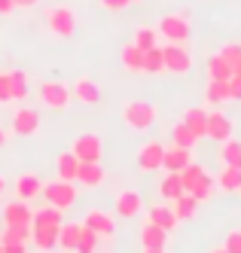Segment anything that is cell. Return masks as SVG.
<instances>
[{"instance_id": "36", "label": "cell", "mask_w": 241, "mask_h": 253, "mask_svg": "<svg viewBox=\"0 0 241 253\" xmlns=\"http://www.w3.org/2000/svg\"><path fill=\"white\" fill-rule=\"evenodd\" d=\"M177 174H180V183H183V189L190 192V189H193V186L198 183V180H201V174H205V168H201L198 162H190V165L183 168V171H177Z\"/></svg>"}, {"instance_id": "23", "label": "cell", "mask_w": 241, "mask_h": 253, "mask_svg": "<svg viewBox=\"0 0 241 253\" xmlns=\"http://www.w3.org/2000/svg\"><path fill=\"white\" fill-rule=\"evenodd\" d=\"M171 211H174L177 220H193V216L198 213V198L190 195V192H183L180 198H174V202H171Z\"/></svg>"}, {"instance_id": "53", "label": "cell", "mask_w": 241, "mask_h": 253, "mask_svg": "<svg viewBox=\"0 0 241 253\" xmlns=\"http://www.w3.org/2000/svg\"><path fill=\"white\" fill-rule=\"evenodd\" d=\"M0 253H3V244H0Z\"/></svg>"}, {"instance_id": "49", "label": "cell", "mask_w": 241, "mask_h": 253, "mask_svg": "<svg viewBox=\"0 0 241 253\" xmlns=\"http://www.w3.org/2000/svg\"><path fill=\"white\" fill-rule=\"evenodd\" d=\"M3 192H6V180H3V174H0V198H3Z\"/></svg>"}, {"instance_id": "8", "label": "cell", "mask_w": 241, "mask_h": 253, "mask_svg": "<svg viewBox=\"0 0 241 253\" xmlns=\"http://www.w3.org/2000/svg\"><path fill=\"white\" fill-rule=\"evenodd\" d=\"M37 128H40V113L31 110V107H18L12 113V131L18 137H31Z\"/></svg>"}, {"instance_id": "17", "label": "cell", "mask_w": 241, "mask_h": 253, "mask_svg": "<svg viewBox=\"0 0 241 253\" xmlns=\"http://www.w3.org/2000/svg\"><path fill=\"white\" fill-rule=\"evenodd\" d=\"M86 229H92L101 238H110L113 235V216H107L104 211H86V220H83Z\"/></svg>"}, {"instance_id": "47", "label": "cell", "mask_w": 241, "mask_h": 253, "mask_svg": "<svg viewBox=\"0 0 241 253\" xmlns=\"http://www.w3.org/2000/svg\"><path fill=\"white\" fill-rule=\"evenodd\" d=\"M12 3L18 6V9H31V6H37L40 0H12Z\"/></svg>"}, {"instance_id": "37", "label": "cell", "mask_w": 241, "mask_h": 253, "mask_svg": "<svg viewBox=\"0 0 241 253\" xmlns=\"http://www.w3.org/2000/svg\"><path fill=\"white\" fill-rule=\"evenodd\" d=\"M98 244H101V235H95L92 229L83 226L80 241H77V253H98Z\"/></svg>"}, {"instance_id": "34", "label": "cell", "mask_w": 241, "mask_h": 253, "mask_svg": "<svg viewBox=\"0 0 241 253\" xmlns=\"http://www.w3.org/2000/svg\"><path fill=\"white\" fill-rule=\"evenodd\" d=\"M165 58H162V46H153L144 52V74H162Z\"/></svg>"}, {"instance_id": "40", "label": "cell", "mask_w": 241, "mask_h": 253, "mask_svg": "<svg viewBox=\"0 0 241 253\" xmlns=\"http://www.w3.org/2000/svg\"><path fill=\"white\" fill-rule=\"evenodd\" d=\"M220 55L226 58V64L232 67V74H241V46H238V43L223 46V49H220Z\"/></svg>"}, {"instance_id": "50", "label": "cell", "mask_w": 241, "mask_h": 253, "mask_svg": "<svg viewBox=\"0 0 241 253\" xmlns=\"http://www.w3.org/2000/svg\"><path fill=\"white\" fill-rule=\"evenodd\" d=\"M211 253H229V250H226V247H214Z\"/></svg>"}, {"instance_id": "12", "label": "cell", "mask_w": 241, "mask_h": 253, "mask_svg": "<svg viewBox=\"0 0 241 253\" xmlns=\"http://www.w3.org/2000/svg\"><path fill=\"white\" fill-rule=\"evenodd\" d=\"M104 168H101V162H80V171H77V183L86 186V189H98L104 186Z\"/></svg>"}, {"instance_id": "45", "label": "cell", "mask_w": 241, "mask_h": 253, "mask_svg": "<svg viewBox=\"0 0 241 253\" xmlns=\"http://www.w3.org/2000/svg\"><path fill=\"white\" fill-rule=\"evenodd\" d=\"M3 253H28V244L15 241V244H3Z\"/></svg>"}, {"instance_id": "38", "label": "cell", "mask_w": 241, "mask_h": 253, "mask_svg": "<svg viewBox=\"0 0 241 253\" xmlns=\"http://www.w3.org/2000/svg\"><path fill=\"white\" fill-rule=\"evenodd\" d=\"M171 137H174V143H177V147H183V150H193L195 147V143H198V137L187 128V125H183V122H177L174 125V131H171Z\"/></svg>"}, {"instance_id": "24", "label": "cell", "mask_w": 241, "mask_h": 253, "mask_svg": "<svg viewBox=\"0 0 241 253\" xmlns=\"http://www.w3.org/2000/svg\"><path fill=\"white\" fill-rule=\"evenodd\" d=\"M220 162L229 168H241V140L238 137H226L220 143Z\"/></svg>"}, {"instance_id": "46", "label": "cell", "mask_w": 241, "mask_h": 253, "mask_svg": "<svg viewBox=\"0 0 241 253\" xmlns=\"http://www.w3.org/2000/svg\"><path fill=\"white\" fill-rule=\"evenodd\" d=\"M15 9V3H12V0H0V15H9Z\"/></svg>"}, {"instance_id": "3", "label": "cell", "mask_w": 241, "mask_h": 253, "mask_svg": "<svg viewBox=\"0 0 241 253\" xmlns=\"http://www.w3.org/2000/svg\"><path fill=\"white\" fill-rule=\"evenodd\" d=\"M46 202L52 208H58V211H67L73 208V202H77V186L70 183V180H49V183H43V192H40Z\"/></svg>"}, {"instance_id": "21", "label": "cell", "mask_w": 241, "mask_h": 253, "mask_svg": "<svg viewBox=\"0 0 241 253\" xmlns=\"http://www.w3.org/2000/svg\"><path fill=\"white\" fill-rule=\"evenodd\" d=\"M183 192H187V189H183L177 171H168V174L159 180V195H162V202H174V198H180Z\"/></svg>"}, {"instance_id": "41", "label": "cell", "mask_w": 241, "mask_h": 253, "mask_svg": "<svg viewBox=\"0 0 241 253\" xmlns=\"http://www.w3.org/2000/svg\"><path fill=\"white\" fill-rule=\"evenodd\" d=\"M229 253H241V229H232L229 235H226V244H223Z\"/></svg>"}, {"instance_id": "13", "label": "cell", "mask_w": 241, "mask_h": 253, "mask_svg": "<svg viewBox=\"0 0 241 253\" xmlns=\"http://www.w3.org/2000/svg\"><path fill=\"white\" fill-rule=\"evenodd\" d=\"M205 137H211V140H217V143H223L226 137H232V122H229V116H226V113H220V110L208 113Z\"/></svg>"}, {"instance_id": "15", "label": "cell", "mask_w": 241, "mask_h": 253, "mask_svg": "<svg viewBox=\"0 0 241 253\" xmlns=\"http://www.w3.org/2000/svg\"><path fill=\"white\" fill-rule=\"evenodd\" d=\"M144 208V198H141V192L138 189H119L116 192V213L119 216H135L138 211Z\"/></svg>"}, {"instance_id": "31", "label": "cell", "mask_w": 241, "mask_h": 253, "mask_svg": "<svg viewBox=\"0 0 241 253\" xmlns=\"http://www.w3.org/2000/svg\"><path fill=\"white\" fill-rule=\"evenodd\" d=\"M208 80H232V67L226 64V58L220 52L208 58Z\"/></svg>"}, {"instance_id": "43", "label": "cell", "mask_w": 241, "mask_h": 253, "mask_svg": "<svg viewBox=\"0 0 241 253\" xmlns=\"http://www.w3.org/2000/svg\"><path fill=\"white\" fill-rule=\"evenodd\" d=\"M229 101H241V74H232L229 80Z\"/></svg>"}, {"instance_id": "32", "label": "cell", "mask_w": 241, "mask_h": 253, "mask_svg": "<svg viewBox=\"0 0 241 253\" xmlns=\"http://www.w3.org/2000/svg\"><path fill=\"white\" fill-rule=\"evenodd\" d=\"M64 220H61V211L58 208H40V211H34V220H31V226H61Z\"/></svg>"}, {"instance_id": "2", "label": "cell", "mask_w": 241, "mask_h": 253, "mask_svg": "<svg viewBox=\"0 0 241 253\" xmlns=\"http://www.w3.org/2000/svg\"><path fill=\"white\" fill-rule=\"evenodd\" d=\"M37 98H40L43 107H49V110H67L70 101H73V92H70V85L67 83H40L37 85Z\"/></svg>"}, {"instance_id": "22", "label": "cell", "mask_w": 241, "mask_h": 253, "mask_svg": "<svg viewBox=\"0 0 241 253\" xmlns=\"http://www.w3.org/2000/svg\"><path fill=\"white\" fill-rule=\"evenodd\" d=\"M180 122L187 125V128H190L195 137H205V128H208V110H201V107H193V110L183 113Z\"/></svg>"}, {"instance_id": "33", "label": "cell", "mask_w": 241, "mask_h": 253, "mask_svg": "<svg viewBox=\"0 0 241 253\" xmlns=\"http://www.w3.org/2000/svg\"><path fill=\"white\" fill-rule=\"evenodd\" d=\"M31 235H34L31 226H6L3 235H0V244H15V241L28 244V241H31Z\"/></svg>"}, {"instance_id": "39", "label": "cell", "mask_w": 241, "mask_h": 253, "mask_svg": "<svg viewBox=\"0 0 241 253\" xmlns=\"http://www.w3.org/2000/svg\"><path fill=\"white\" fill-rule=\"evenodd\" d=\"M156 40H159V34H156V28H138V31H135V46H138L141 52H146V49H153V46H159Z\"/></svg>"}, {"instance_id": "26", "label": "cell", "mask_w": 241, "mask_h": 253, "mask_svg": "<svg viewBox=\"0 0 241 253\" xmlns=\"http://www.w3.org/2000/svg\"><path fill=\"white\" fill-rule=\"evenodd\" d=\"M122 67L128 70V74H144V52L135 43L122 46Z\"/></svg>"}, {"instance_id": "19", "label": "cell", "mask_w": 241, "mask_h": 253, "mask_svg": "<svg viewBox=\"0 0 241 253\" xmlns=\"http://www.w3.org/2000/svg\"><path fill=\"white\" fill-rule=\"evenodd\" d=\"M70 92H73V98L83 101V104H98V101H101V88H98V83L89 80V77H80L77 83L70 85Z\"/></svg>"}, {"instance_id": "14", "label": "cell", "mask_w": 241, "mask_h": 253, "mask_svg": "<svg viewBox=\"0 0 241 253\" xmlns=\"http://www.w3.org/2000/svg\"><path fill=\"white\" fill-rule=\"evenodd\" d=\"M165 244H168V232L146 220L141 226V247L144 250H165Z\"/></svg>"}, {"instance_id": "28", "label": "cell", "mask_w": 241, "mask_h": 253, "mask_svg": "<svg viewBox=\"0 0 241 253\" xmlns=\"http://www.w3.org/2000/svg\"><path fill=\"white\" fill-rule=\"evenodd\" d=\"M80 232H83V223H61V229H58V247H64V250H77Z\"/></svg>"}, {"instance_id": "42", "label": "cell", "mask_w": 241, "mask_h": 253, "mask_svg": "<svg viewBox=\"0 0 241 253\" xmlns=\"http://www.w3.org/2000/svg\"><path fill=\"white\" fill-rule=\"evenodd\" d=\"M12 101V85H9V74H0V104Z\"/></svg>"}, {"instance_id": "16", "label": "cell", "mask_w": 241, "mask_h": 253, "mask_svg": "<svg viewBox=\"0 0 241 253\" xmlns=\"http://www.w3.org/2000/svg\"><path fill=\"white\" fill-rule=\"evenodd\" d=\"M190 162H193V150H183V147H177V143L165 147V159H162L165 171H183Z\"/></svg>"}, {"instance_id": "29", "label": "cell", "mask_w": 241, "mask_h": 253, "mask_svg": "<svg viewBox=\"0 0 241 253\" xmlns=\"http://www.w3.org/2000/svg\"><path fill=\"white\" fill-rule=\"evenodd\" d=\"M217 186L223 192H241V168H223L217 174Z\"/></svg>"}, {"instance_id": "1", "label": "cell", "mask_w": 241, "mask_h": 253, "mask_svg": "<svg viewBox=\"0 0 241 253\" xmlns=\"http://www.w3.org/2000/svg\"><path fill=\"white\" fill-rule=\"evenodd\" d=\"M156 119H159V107L150 104V101L135 98V101H128V104L122 107V122H125L132 131H146Z\"/></svg>"}, {"instance_id": "18", "label": "cell", "mask_w": 241, "mask_h": 253, "mask_svg": "<svg viewBox=\"0 0 241 253\" xmlns=\"http://www.w3.org/2000/svg\"><path fill=\"white\" fill-rule=\"evenodd\" d=\"M31 229H34L31 241L37 244V250L49 253V250L58 247V229H61V226H31Z\"/></svg>"}, {"instance_id": "51", "label": "cell", "mask_w": 241, "mask_h": 253, "mask_svg": "<svg viewBox=\"0 0 241 253\" xmlns=\"http://www.w3.org/2000/svg\"><path fill=\"white\" fill-rule=\"evenodd\" d=\"M144 253H165V250H144Z\"/></svg>"}, {"instance_id": "35", "label": "cell", "mask_w": 241, "mask_h": 253, "mask_svg": "<svg viewBox=\"0 0 241 253\" xmlns=\"http://www.w3.org/2000/svg\"><path fill=\"white\" fill-rule=\"evenodd\" d=\"M214 186H217V180L205 171V174H201V180L190 189V195H195V198H198V205H201V202H208V198L214 195Z\"/></svg>"}, {"instance_id": "48", "label": "cell", "mask_w": 241, "mask_h": 253, "mask_svg": "<svg viewBox=\"0 0 241 253\" xmlns=\"http://www.w3.org/2000/svg\"><path fill=\"white\" fill-rule=\"evenodd\" d=\"M6 147V128H0V150Z\"/></svg>"}, {"instance_id": "7", "label": "cell", "mask_w": 241, "mask_h": 253, "mask_svg": "<svg viewBox=\"0 0 241 253\" xmlns=\"http://www.w3.org/2000/svg\"><path fill=\"white\" fill-rule=\"evenodd\" d=\"M73 156H77L80 162H101L104 156V143L95 131H89V134H80L77 140H73Z\"/></svg>"}, {"instance_id": "20", "label": "cell", "mask_w": 241, "mask_h": 253, "mask_svg": "<svg viewBox=\"0 0 241 253\" xmlns=\"http://www.w3.org/2000/svg\"><path fill=\"white\" fill-rule=\"evenodd\" d=\"M146 216H150V223H156L159 229H165L168 235H171V232H174V226L180 223L177 216H174V211L168 208V202H165V205H153L150 211H146Z\"/></svg>"}, {"instance_id": "10", "label": "cell", "mask_w": 241, "mask_h": 253, "mask_svg": "<svg viewBox=\"0 0 241 253\" xmlns=\"http://www.w3.org/2000/svg\"><path fill=\"white\" fill-rule=\"evenodd\" d=\"M12 189H15V198H22V202H34V198L43 192V180L37 177L34 171H28V174H18Z\"/></svg>"}, {"instance_id": "30", "label": "cell", "mask_w": 241, "mask_h": 253, "mask_svg": "<svg viewBox=\"0 0 241 253\" xmlns=\"http://www.w3.org/2000/svg\"><path fill=\"white\" fill-rule=\"evenodd\" d=\"M9 85H12V101H25L31 95V85H28V74H25V70H9Z\"/></svg>"}, {"instance_id": "27", "label": "cell", "mask_w": 241, "mask_h": 253, "mask_svg": "<svg viewBox=\"0 0 241 253\" xmlns=\"http://www.w3.org/2000/svg\"><path fill=\"white\" fill-rule=\"evenodd\" d=\"M205 98H208V104H214V107L226 104V101H229V80H208Z\"/></svg>"}, {"instance_id": "4", "label": "cell", "mask_w": 241, "mask_h": 253, "mask_svg": "<svg viewBox=\"0 0 241 253\" xmlns=\"http://www.w3.org/2000/svg\"><path fill=\"white\" fill-rule=\"evenodd\" d=\"M46 25H49V31L55 37L67 40V37H73V31H77V12L70 6H52L46 12Z\"/></svg>"}, {"instance_id": "11", "label": "cell", "mask_w": 241, "mask_h": 253, "mask_svg": "<svg viewBox=\"0 0 241 253\" xmlns=\"http://www.w3.org/2000/svg\"><path fill=\"white\" fill-rule=\"evenodd\" d=\"M31 220H34V211L22 198H15V202H9L3 208V223L6 226H31Z\"/></svg>"}, {"instance_id": "25", "label": "cell", "mask_w": 241, "mask_h": 253, "mask_svg": "<svg viewBox=\"0 0 241 253\" xmlns=\"http://www.w3.org/2000/svg\"><path fill=\"white\" fill-rule=\"evenodd\" d=\"M55 171H58L61 180H70V183H77V171H80V159L73 153H61L55 159Z\"/></svg>"}, {"instance_id": "6", "label": "cell", "mask_w": 241, "mask_h": 253, "mask_svg": "<svg viewBox=\"0 0 241 253\" xmlns=\"http://www.w3.org/2000/svg\"><path fill=\"white\" fill-rule=\"evenodd\" d=\"M159 37H165L168 43H183L190 37V22L183 19V12H174V15H162L159 19V28H156Z\"/></svg>"}, {"instance_id": "5", "label": "cell", "mask_w": 241, "mask_h": 253, "mask_svg": "<svg viewBox=\"0 0 241 253\" xmlns=\"http://www.w3.org/2000/svg\"><path fill=\"white\" fill-rule=\"evenodd\" d=\"M162 58H165V70H171V74H190L193 67V52L183 49V43H165Z\"/></svg>"}, {"instance_id": "44", "label": "cell", "mask_w": 241, "mask_h": 253, "mask_svg": "<svg viewBox=\"0 0 241 253\" xmlns=\"http://www.w3.org/2000/svg\"><path fill=\"white\" fill-rule=\"evenodd\" d=\"M98 3L107 9V12H122L128 6V0H98Z\"/></svg>"}, {"instance_id": "9", "label": "cell", "mask_w": 241, "mask_h": 253, "mask_svg": "<svg viewBox=\"0 0 241 253\" xmlns=\"http://www.w3.org/2000/svg\"><path fill=\"white\" fill-rule=\"evenodd\" d=\"M162 159H165V147L159 140H150L138 150V168L141 171H159L162 168Z\"/></svg>"}, {"instance_id": "52", "label": "cell", "mask_w": 241, "mask_h": 253, "mask_svg": "<svg viewBox=\"0 0 241 253\" xmlns=\"http://www.w3.org/2000/svg\"><path fill=\"white\" fill-rule=\"evenodd\" d=\"M128 3H141V0H128Z\"/></svg>"}]
</instances>
